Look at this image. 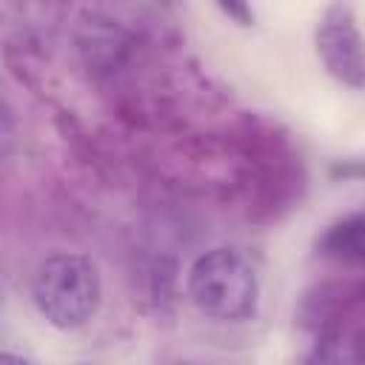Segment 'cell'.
Returning a JSON list of instances; mask_svg holds the SVG:
<instances>
[{
	"mask_svg": "<svg viewBox=\"0 0 365 365\" xmlns=\"http://www.w3.org/2000/svg\"><path fill=\"white\" fill-rule=\"evenodd\" d=\"M185 294L191 305L214 322H245L259 308V277L240 248L214 245L191 262Z\"/></svg>",
	"mask_w": 365,
	"mask_h": 365,
	"instance_id": "cell-1",
	"label": "cell"
},
{
	"mask_svg": "<svg viewBox=\"0 0 365 365\" xmlns=\"http://www.w3.org/2000/svg\"><path fill=\"white\" fill-rule=\"evenodd\" d=\"M31 302L37 314L60 328L74 331L94 319L103 302V279L86 254L60 251L46 257L31 277Z\"/></svg>",
	"mask_w": 365,
	"mask_h": 365,
	"instance_id": "cell-2",
	"label": "cell"
},
{
	"mask_svg": "<svg viewBox=\"0 0 365 365\" xmlns=\"http://www.w3.org/2000/svg\"><path fill=\"white\" fill-rule=\"evenodd\" d=\"M314 48L328 77L354 91L365 88V37L354 9L345 0L328 3L319 14L314 29Z\"/></svg>",
	"mask_w": 365,
	"mask_h": 365,
	"instance_id": "cell-3",
	"label": "cell"
},
{
	"mask_svg": "<svg viewBox=\"0 0 365 365\" xmlns=\"http://www.w3.org/2000/svg\"><path fill=\"white\" fill-rule=\"evenodd\" d=\"M317 251L336 262H365V211L328 222L317 240Z\"/></svg>",
	"mask_w": 365,
	"mask_h": 365,
	"instance_id": "cell-4",
	"label": "cell"
},
{
	"mask_svg": "<svg viewBox=\"0 0 365 365\" xmlns=\"http://www.w3.org/2000/svg\"><path fill=\"white\" fill-rule=\"evenodd\" d=\"M123 48H125V40H123L120 29L111 26L108 20H97V17H91L88 23H83L80 51L86 54L88 66L111 68L114 63H120Z\"/></svg>",
	"mask_w": 365,
	"mask_h": 365,
	"instance_id": "cell-5",
	"label": "cell"
},
{
	"mask_svg": "<svg viewBox=\"0 0 365 365\" xmlns=\"http://www.w3.org/2000/svg\"><path fill=\"white\" fill-rule=\"evenodd\" d=\"M311 362H334V365H354L365 362V336L351 328H328L308 354Z\"/></svg>",
	"mask_w": 365,
	"mask_h": 365,
	"instance_id": "cell-6",
	"label": "cell"
},
{
	"mask_svg": "<svg viewBox=\"0 0 365 365\" xmlns=\"http://www.w3.org/2000/svg\"><path fill=\"white\" fill-rule=\"evenodd\" d=\"M214 3H217V9H220L231 23H237V26H242V29L254 26V20H257V14H254V9H251V0H214Z\"/></svg>",
	"mask_w": 365,
	"mask_h": 365,
	"instance_id": "cell-7",
	"label": "cell"
},
{
	"mask_svg": "<svg viewBox=\"0 0 365 365\" xmlns=\"http://www.w3.org/2000/svg\"><path fill=\"white\" fill-rule=\"evenodd\" d=\"M328 174L334 180H365V154L334 160L331 168H328Z\"/></svg>",
	"mask_w": 365,
	"mask_h": 365,
	"instance_id": "cell-8",
	"label": "cell"
},
{
	"mask_svg": "<svg viewBox=\"0 0 365 365\" xmlns=\"http://www.w3.org/2000/svg\"><path fill=\"white\" fill-rule=\"evenodd\" d=\"M163 3H171V0H163Z\"/></svg>",
	"mask_w": 365,
	"mask_h": 365,
	"instance_id": "cell-9",
	"label": "cell"
}]
</instances>
